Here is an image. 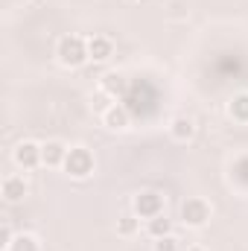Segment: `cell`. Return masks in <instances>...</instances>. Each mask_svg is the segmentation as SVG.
Masks as SVG:
<instances>
[{
    "mask_svg": "<svg viewBox=\"0 0 248 251\" xmlns=\"http://www.w3.org/2000/svg\"><path fill=\"white\" fill-rule=\"evenodd\" d=\"M56 59H59L62 67H70V70H76L85 62H91V56H88V38L85 35H64V38H59Z\"/></svg>",
    "mask_w": 248,
    "mask_h": 251,
    "instance_id": "obj_1",
    "label": "cell"
},
{
    "mask_svg": "<svg viewBox=\"0 0 248 251\" xmlns=\"http://www.w3.org/2000/svg\"><path fill=\"white\" fill-rule=\"evenodd\" d=\"M94 167H97V161H94V152L88 146H70V152L64 158V173L70 178H79L82 181V178L94 176Z\"/></svg>",
    "mask_w": 248,
    "mask_h": 251,
    "instance_id": "obj_2",
    "label": "cell"
},
{
    "mask_svg": "<svg viewBox=\"0 0 248 251\" xmlns=\"http://www.w3.org/2000/svg\"><path fill=\"white\" fill-rule=\"evenodd\" d=\"M210 216H213V207L201 196H190L181 204V222H184L187 228H204L210 222Z\"/></svg>",
    "mask_w": 248,
    "mask_h": 251,
    "instance_id": "obj_3",
    "label": "cell"
},
{
    "mask_svg": "<svg viewBox=\"0 0 248 251\" xmlns=\"http://www.w3.org/2000/svg\"><path fill=\"white\" fill-rule=\"evenodd\" d=\"M131 210L140 216V219H155V216H161L164 213V196L158 193V190H143V193H137L134 196V201H131Z\"/></svg>",
    "mask_w": 248,
    "mask_h": 251,
    "instance_id": "obj_4",
    "label": "cell"
},
{
    "mask_svg": "<svg viewBox=\"0 0 248 251\" xmlns=\"http://www.w3.org/2000/svg\"><path fill=\"white\" fill-rule=\"evenodd\" d=\"M12 161H15L18 170H35V167H44V164H41V143H35V140H21V143H15V149H12Z\"/></svg>",
    "mask_w": 248,
    "mask_h": 251,
    "instance_id": "obj_5",
    "label": "cell"
},
{
    "mask_svg": "<svg viewBox=\"0 0 248 251\" xmlns=\"http://www.w3.org/2000/svg\"><path fill=\"white\" fill-rule=\"evenodd\" d=\"M0 193H3V199L9 204H18V201H24L29 196V184L24 181V176H6L3 184H0Z\"/></svg>",
    "mask_w": 248,
    "mask_h": 251,
    "instance_id": "obj_6",
    "label": "cell"
},
{
    "mask_svg": "<svg viewBox=\"0 0 248 251\" xmlns=\"http://www.w3.org/2000/svg\"><path fill=\"white\" fill-rule=\"evenodd\" d=\"M128 123H131V114H128V108L123 102H111L102 111V126L111 128V131H123V128H128Z\"/></svg>",
    "mask_w": 248,
    "mask_h": 251,
    "instance_id": "obj_7",
    "label": "cell"
},
{
    "mask_svg": "<svg viewBox=\"0 0 248 251\" xmlns=\"http://www.w3.org/2000/svg\"><path fill=\"white\" fill-rule=\"evenodd\" d=\"M170 137H173L175 143L193 140V137H196V120H193L190 114H175V117L170 120Z\"/></svg>",
    "mask_w": 248,
    "mask_h": 251,
    "instance_id": "obj_8",
    "label": "cell"
},
{
    "mask_svg": "<svg viewBox=\"0 0 248 251\" xmlns=\"http://www.w3.org/2000/svg\"><path fill=\"white\" fill-rule=\"evenodd\" d=\"M67 152H70V149L64 146L62 140H47V143H41V164H44V167H50V170L64 167Z\"/></svg>",
    "mask_w": 248,
    "mask_h": 251,
    "instance_id": "obj_9",
    "label": "cell"
},
{
    "mask_svg": "<svg viewBox=\"0 0 248 251\" xmlns=\"http://www.w3.org/2000/svg\"><path fill=\"white\" fill-rule=\"evenodd\" d=\"M88 56H91V62H108L114 56V41L108 35H91L88 38Z\"/></svg>",
    "mask_w": 248,
    "mask_h": 251,
    "instance_id": "obj_10",
    "label": "cell"
},
{
    "mask_svg": "<svg viewBox=\"0 0 248 251\" xmlns=\"http://www.w3.org/2000/svg\"><path fill=\"white\" fill-rule=\"evenodd\" d=\"M228 117L234 123H243L248 126V91H240L228 100Z\"/></svg>",
    "mask_w": 248,
    "mask_h": 251,
    "instance_id": "obj_11",
    "label": "cell"
},
{
    "mask_svg": "<svg viewBox=\"0 0 248 251\" xmlns=\"http://www.w3.org/2000/svg\"><path fill=\"white\" fill-rule=\"evenodd\" d=\"M99 88H102V94H108L111 100H117V94H125L128 79H125V73H105Z\"/></svg>",
    "mask_w": 248,
    "mask_h": 251,
    "instance_id": "obj_12",
    "label": "cell"
},
{
    "mask_svg": "<svg viewBox=\"0 0 248 251\" xmlns=\"http://www.w3.org/2000/svg\"><path fill=\"white\" fill-rule=\"evenodd\" d=\"M6 251H41V243H38L35 234L24 231V234H15L12 237V243L6 246Z\"/></svg>",
    "mask_w": 248,
    "mask_h": 251,
    "instance_id": "obj_13",
    "label": "cell"
},
{
    "mask_svg": "<svg viewBox=\"0 0 248 251\" xmlns=\"http://www.w3.org/2000/svg\"><path fill=\"white\" fill-rule=\"evenodd\" d=\"M146 234H149L152 240H161V237L173 234V219H167V213H161V216L149 219V222H146Z\"/></svg>",
    "mask_w": 248,
    "mask_h": 251,
    "instance_id": "obj_14",
    "label": "cell"
},
{
    "mask_svg": "<svg viewBox=\"0 0 248 251\" xmlns=\"http://www.w3.org/2000/svg\"><path fill=\"white\" fill-rule=\"evenodd\" d=\"M140 231V216L137 213H125V216H120L117 219V237H134Z\"/></svg>",
    "mask_w": 248,
    "mask_h": 251,
    "instance_id": "obj_15",
    "label": "cell"
},
{
    "mask_svg": "<svg viewBox=\"0 0 248 251\" xmlns=\"http://www.w3.org/2000/svg\"><path fill=\"white\" fill-rule=\"evenodd\" d=\"M152 249H155V251H181V240H178L175 234H167V237L155 240V243H152Z\"/></svg>",
    "mask_w": 248,
    "mask_h": 251,
    "instance_id": "obj_16",
    "label": "cell"
},
{
    "mask_svg": "<svg viewBox=\"0 0 248 251\" xmlns=\"http://www.w3.org/2000/svg\"><path fill=\"white\" fill-rule=\"evenodd\" d=\"M12 237H15V234H12V228H9V225H6V222H3V228H0V240H3V243H0V246H3V249H6V246H9V243H12Z\"/></svg>",
    "mask_w": 248,
    "mask_h": 251,
    "instance_id": "obj_17",
    "label": "cell"
},
{
    "mask_svg": "<svg viewBox=\"0 0 248 251\" xmlns=\"http://www.w3.org/2000/svg\"><path fill=\"white\" fill-rule=\"evenodd\" d=\"M184 251H207V249H204V246H187Z\"/></svg>",
    "mask_w": 248,
    "mask_h": 251,
    "instance_id": "obj_18",
    "label": "cell"
}]
</instances>
